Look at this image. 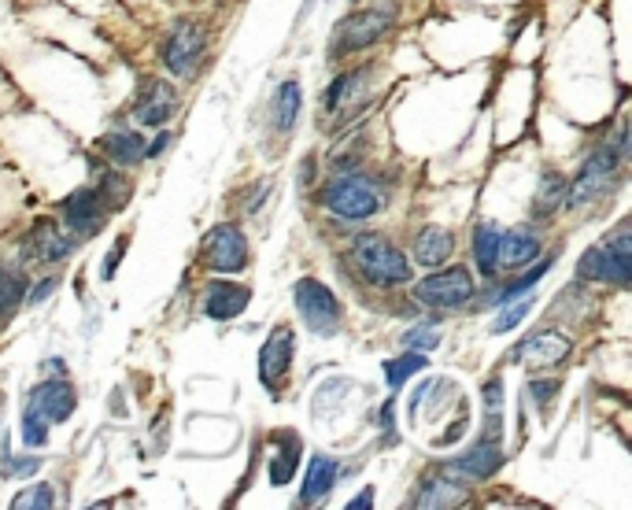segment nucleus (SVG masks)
Listing matches in <instances>:
<instances>
[{
    "label": "nucleus",
    "instance_id": "f3484780",
    "mask_svg": "<svg viewBox=\"0 0 632 510\" xmlns=\"http://www.w3.org/2000/svg\"><path fill=\"white\" fill-rule=\"evenodd\" d=\"M30 407H37L49 422H67V418L74 414V407H78V392H74L71 381L52 377V381L34 385V392H30Z\"/></svg>",
    "mask_w": 632,
    "mask_h": 510
},
{
    "label": "nucleus",
    "instance_id": "cd10ccee",
    "mask_svg": "<svg viewBox=\"0 0 632 510\" xmlns=\"http://www.w3.org/2000/svg\"><path fill=\"white\" fill-rule=\"evenodd\" d=\"M23 300H26L23 270L0 267V322H8V318L19 311V304H23Z\"/></svg>",
    "mask_w": 632,
    "mask_h": 510
},
{
    "label": "nucleus",
    "instance_id": "6e6552de",
    "mask_svg": "<svg viewBox=\"0 0 632 510\" xmlns=\"http://www.w3.org/2000/svg\"><path fill=\"white\" fill-rule=\"evenodd\" d=\"M414 296L429 307H462L474 296V278L466 267H437L429 278L418 281Z\"/></svg>",
    "mask_w": 632,
    "mask_h": 510
},
{
    "label": "nucleus",
    "instance_id": "79ce46f5",
    "mask_svg": "<svg viewBox=\"0 0 632 510\" xmlns=\"http://www.w3.org/2000/svg\"><path fill=\"white\" fill-rule=\"evenodd\" d=\"M363 507H374V488H366L363 496L352 499V503H348V510H363Z\"/></svg>",
    "mask_w": 632,
    "mask_h": 510
},
{
    "label": "nucleus",
    "instance_id": "aec40b11",
    "mask_svg": "<svg viewBox=\"0 0 632 510\" xmlns=\"http://www.w3.org/2000/svg\"><path fill=\"white\" fill-rule=\"evenodd\" d=\"M337 477H341V470H337V462L329 459V455H311L307 477H304V492H300V507H318V503L333 492Z\"/></svg>",
    "mask_w": 632,
    "mask_h": 510
},
{
    "label": "nucleus",
    "instance_id": "9b49d317",
    "mask_svg": "<svg viewBox=\"0 0 632 510\" xmlns=\"http://www.w3.org/2000/svg\"><path fill=\"white\" fill-rule=\"evenodd\" d=\"M104 219H108V207H104L97 189H74V193L63 200V222H67L74 241L93 237V233L104 226Z\"/></svg>",
    "mask_w": 632,
    "mask_h": 510
},
{
    "label": "nucleus",
    "instance_id": "0eeeda50",
    "mask_svg": "<svg viewBox=\"0 0 632 510\" xmlns=\"http://www.w3.org/2000/svg\"><path fill=\"white\" fill-rule=\"evenodd\" d=\"M292 300H296V311L304 318V326L318 337H333L341 329V304L329 285H322L318 278H300L296 289H292Z\"/></svg>",
    "mask_w": 632,
    "mask_h": 510
},
{
    "label": "nucleus",
    "instance_id": "1a4fd4ad",
    "mask_svg": "<svg viewBox=\"0 0 632 510\" xmlns=\"http://www.w3.org/2000/svg\"><path fill=\"white\" fill-rule=\"evenodd\" d=\"M366 108V67L341 74L322 97V122L326 126H344Z\"/></svg>",
    "mask_w": 632,
    "mask_h": 510
},
{
    "label": "nucleus",
    "instance_id": "e433bc0d",
    "mask_svg": "<svg viewBox=\"0 0 632 510\" xmlns=\"http://www.w3.org/2000/svg\"><path fill=\"white\" fill-rule=\"evenodd\" d=\"M403 344H407V348H437V333L414 329V333H407V337H403Z\"/></svg>",
    "mask_w": 632,
    "mask_h": 510
},
{
    "label": "nucleus",
    "instance_id": "423d86ee",
    "mask_svg": "<svg viewBox=\"0 0 632 510\" xmlns=\"http://www.w3.org/2000/svg\"><path fill=\"white\" fill-rule=\"evenodd\" d=\"M392 23H396V12L392 8H366V12H352L348 19H341V26L329 37V56H352V52H363L370 45H377L381 37L389 34Z\"/></svg>",
    "mask_w": 632,
    "mask_h": 510
},
{
    "label": "nucleus",
    "instance_id": "a19ab883",
    "mask_svg": "<svg viewBox=\"0 0 632 510\" xmlns=\"http://www.w3.org/2000/svg\"><path fill=\"white\" fill-rule=\"evenodd\" d=\"M167 145H171V134H159L156 141L145 148V156H159V152H167Z\"/></svg>",
    "mask_w": 632,
    "mask_h": 510
},
{
    "label": "nucleus",
    "instance_id": "c756f323",
    "mask_svg": "<svg viewBox=\"0 0 632 510\" xmlns=\"http://www.w3.org/2000/svg\"><path fill=\"white\" fill-rule=\"evenodd\" d=\"M93 189H97L100 200H104L108 207H122L126 200H130V182L122 178L119 170H104V167H100L97 170V185H93Z\"/></svg>",
    "mask_w": 632,
    "mask_h": 510
},
{
    "label": "nucleus",
    "instance_id": "2eb2a0df",
    "mask_svg": "<svg viewBox=\"0 0 632 510\" xmlns=\"http://www.w3.org/2000/svg\"><path fill=\"white\" fill-rule=\"evenodd\" d=\"M570 352H573V344L562 337V333L540 329V333H533L529 340H522L507 359H511V363H529V366H559L570 359Z\"/></svg>",
    "mask_w": 632,
    "mask_h": 510
},
{
    "label": "nucleus",
    "instance_id": "393cba45",
    "mask_svg": "<svg viewBox=\"0 0 632 510\" xmlns=\"http://www.w3.org/2000/svg\"><path fill=\"white\" fill-rule=\"evenodd\" d=\"M100 148H104L119 167H137V163L145 159L148 145H145V137L130 130V134H108L104 141H100Z\"/></svg>",
    "mask_w": 632,
    "mask_h": 510
},
{
    "label": "nucleus",
    "instance_id": "20e7f679",
    "mask_svg": "<svg viewBox=\"0 0 632 510\" xmlns=\"http://www.w3.org/2000/svg\"><path fill=\"white\" fill-rule=\"evenodd\" d=\"M322 204L341 215L348 222H366L374 219L377 211L385 207V196L370 178H359V174H344V178H333L322 193Z\"/></svg>",
    "mask_w": 632,
    "mask_h": 510
},
{
    "label": "nucleus",
    "instance_id": "5701e85b",
    "mask_svg": "<svg viewBox=\"0 0 632 510\" xmlns=\"http://www.w3.org/2000/svg\"><path fill=\"white\" fill-rule=\"evenodd\" d=\"M274 444L281 451H274V459H270V481L274 485H289L296 477V466H300V440H296L292 429H281V433H274Z\"/></svg>",
    "mask_w": 632,
    "mask_h": 510
},
{
    "label": "nucleus",
    "instance_id": "4468645a",
    "mask_svg": "<svg viewBox=\"0 0 632 510\" xmlns=\"http://www.w3.org/2000/svg\"><path fill=\"white\" fill-rule=\"evenodd\" d=\"M292 352H296V337H292L289 326H278L267 337L263 352H259V381L267 385L270 396H278V381L289 374Z\"/></svg>",
    "mask_w": 632,
    "mask_h": 510
},
{
    "label": "nucleus",
    "instance_id": "c9c22d12",
    "mask_svg": "<svg viewBox=\"0 0 632 510\" xmlns=\"http://www.w3.org/2000/svg\"><path fill=\"white\" fill-rule=\"evenodd\" d=\"M529 311H533V304H529V300H522L518 307H507V311L499 315V322H492V333H507V329H514L525 315H529Z\"/></svg>",
    "mask_w": 632,
    "mask_h": 510
},
{
    "label": "nucleus",
    "instance_id": "a211bd4d",
    "mask_svg": "<svg viewBox=\"0 0 632 510\" xmlns=\"http://www.w3.org/2000/svg\"><path fill=\"white\" fill-rule=\"evenodd\" d=\"M248 300H252V289H244L237 281H215V285H207L204 315L211 322H233L248 307Z\"/></svg>",
    "mask_w": 632,
    "mask_h": 510
},
{
    "label": "nucleus",
    "instance_id": "7ed1b4c3",
    "mask_svg": "<svg viewBox=\"0 0 632 510\" xmlns=\"http://www.w3.org/2000/svg\"><path fill=\"white\" fill-rule=\"evenodd\" d=\"M577 274L584 281H603V285H614V289H625L632 278V237H629V222H621L618 230L610 233L607 241L588 248L577 263Z\"/></svg>",
    "mask_w": 632,
    "mask_h": 510
},
{
    "label": "nucleus",
    "instance_id": "473e14b6",
    "mask_svg": "<svg viewBox=\"0 0 632 510\" xmlns=\"http://www.w3.org/2000/svg\"><path fill=\"white\" fill-rule=\"evenodd\" d=\"M418 370H426V355L403 352L396 363H389V389H403V385H407V377L418 374Z\"/></svg>",
    "mask_w": 632,
    "mask_h": 510
},
{
    "label": "nucleus",
    "instance_id": "58836bf2",
    "mask_svg": "<svg viewBox=\"0 0 632 510\" xmlns=\"http://www.w3.org/2000/svg\"><path fill=\"white\" fill-rule=\"evenodd\" d=\"M52 289H56V278H45L41 285H34L30 300H34V304H41V300H49V296H52Z\"/></svg>",
    "mask_w": 632,
    "mask_h": 510
},
{
    "label": "nucleus",
    "instance_id": "ea45409f",
    "mask_svg": "<svg viewBox=\"0 0 632 510\" xmlns=\"http://www.w3.org/2000/svg\"><path fill=\"white\" fill-rule=\"evenodd\" d=\"M122 248H126V237H122L115 248H111V255H108V267H104V278H111L115 274V267H119V259H122Z\"/></svg>",
    "mask_w": 632,
    "mask_h": 510
},
{
    "label": "nucleus",
    "instance_id": "c85d7f7f",
    "mask_svg": "<svg viewBox=\"0 0 632 510\" xmlns=\"http://www.w3.org/2000/svg\"><path fill=\"white\" fill-rule=\"evenodd\" d=\"M300 119V82H285L278 89V100H274V126H278L281 134H289L292 126Z\"/></svg>",
    "mask_w": 632,
    "mask_h": 510
},
{
    "label": "nucleus",
    "instance_id": "72a5a7b5",
    "mask_svg": "<svg viewBox=\"0 0 632 510\" xmlns=\"http://www.w3.org/2000/svg\"><path fill=\"white\" fill-rule=\"evenodd\" d=\"M15 510H49L56 507V488L52 485H34L26 488V492H19V496L12 499Z\"/></svg>",
    "mask_w": 632,
    "mask_h": 510
},
{
    "label": "nucleus",
    "instance_id": "9d476101",
    "mask_svg": "<svg viewBox=\"0 0 632 510\" xmlns=\"http://www.w3.org/2000/svg\"><path fill=\"white\" fill-rule=\"evenodd\" d=\"M200 255H204L207 267L219 270V274H241L248 267V241L233 222H222L204 237Z\"/></svg>",
    "mask_w": 632,
    "mask_h": 510
},
{
    "label": "nucleus",
    "instance_id": "7c9ffc66",
    "mask_svg": "<svg viewBox=\"0 0 632 510\" xmlns=\"http://www.w3.org/2000/svg\"><path fill=\"white\" fill-rule=\"evenodd\" d=\"M551 267H555V255H547L544 263H533V267L525 270L522 278H518V281H511V285H507V289L499 292V296H496V304H511L514 296H525V292L533 289L536 281L544 278V274H547V270H551Z\"/></svg>",
    "mask_w": 632,
    "mask_h": 510
},
{
    "label": "nucleus",
    "instance_id": "2f4dec72",
    "mask_svg": "<svg viewBox=\"0 0 632 510\" xmlns=\"http://www.w3.org/2000/svg\"><path fill=\"white\" fill-rule=\"evenodd\" d=\"M23 440L30 448H45V440H49V418L37 411V407H30V403H26L23 411Z\"/></svg>",
    "mask_w": 632,
    "mask_h": 510
},
{
    "label": "nucleus",
    "instance_id": "f03ea898",
    "mask_svg": "<svg viewBox=\"0 0 632 510\" xmlns=\"http://www.w3.org/2000/svg\"><path fill=\"white\" fill-rule=\"evenodd\" d=\"M625 152H629V126H621L614 141H603V148H596L592 156L584 159V167L577 170L573 185H566V204L577 207L603 196V189L618 178V167H621V159H625Z\"/></svg>",
    "mask_w": 632,
    "mask_h": 510
},
{
    "label": "nucleus",
    "instance_id": "ddd939ff",
    "mask_svg": "<svg viewBox=\"0 0 632 510\" xmlns=\"http://www.w3.org/2000/svg\"><path fill=\"white\" fill-rule=\"evenodd\" d=\"M134 115L141 126H167L178 115V89L159 78H145L134 100Z\"/></svg>",
    "mask_w": 632,
    "mask_h": 510
},
{
    "label": "nucleus",
    "instance_id": "4be33fe9",
    "mask_svg": "<svg viewBox=\"0 0 632 510\" xmlns=\"http://www.w3.org/2000/svg\"><path fill=\"white\" fill-rule=\"evenodd\" d=\"M455 503H462V485H455V477L444 466L426 477V485L414 499V507H455Z\"/></svg>",
    "mask_w": 632,
    "mask_h": 510
},
{
    "label": "nucleus",
    "instance_id": "39448f33",
    "mask_svg": "<svg viewBox=\"0 0 632 510\" xmlns=\"http://www.w3.org/2000/svg\"><path fill=\"white\" fill-rule=\"evenodd\" d=\"M163 67L174 74V78H196L200 67L207 60V30L204 23H196V19H178L171 26V34L163 41Z\"/></svg>",
    "mask_w": 632,
    "mask_h": 510
},
{
    "label": "nucleus",
    "instance_id": "412c9836",
    "mask_svg": "<svg viewBox=\"0 0 632 510\" xmlns=\"http://www.w3.org/2000/svg\"><path fill=\"white\" fill-rule=\"evenodd\" d=\"M451 252H455V237L448 230H440V226H422L418 237H414V263H422L429 270L444 267Z\"/></svg>",
    "mask_w": 632,
    "mask_h": 510
},
{
    "label": "nucleus",
    "instance_id": "6ab92c4d",
    "mask_svg": "<svg viewBox=\"0 0 632 510\" xmlns=\"http://www.w3.org/2000/svg\"><path fill=\"white\" fill-rule=\"evenodd\" d=\"M533 259H540V237L533 230H507L499 233L496 263L507 270H525Z\"/></svg>",
    "mask_w": 632,
    "mask_h": 510
},
{
    "label": "nucleus",
    "instance_id": "f704fd0d",
    "mask_svg": "<svg viewBox=\"0 0 632 510\" xmlns=\"http://www.w3.org/2000/svg\"><path fill=\"white\" fill-rule=\"evenodd\" d=\"M41 459L34 455H12V459H4V477H34Z\"/></svg>",
    "mask_w": 632,
    "mask_h": 510
},
{
    "label": "nucleus",
    "instance_id": "f8f14e48",
    "mask_svg": "<svg viewBox=\"0 0 632 510\" xmlns=\"http://www.w3.org/2000/svg\"><path fill=\"white\" fill-rule=\"evenodd\" d=\"M78 248L71 233H63L52 219H41L23 241V263H63Z\"/></svg>",
    "mask_w": 632,
    "mask_h": 510
},
{
    "label": "nucleus",
    "instance_id": "4c0bfd02",
    "mask_svg": "<svg viewBox=\"0 0 632 510\" xmlns=\"http://www.w3.org/2000/svg\"><path fill=\"white\" fill-rule=\"evenodd\" d=\"M529 392H533V396H536V403H540V407H544V403L551 400V396H555V392H559V381H533V385H529Z\"/></svg>",
    "mask_w": 632,
    "mask_h": 510
},
{
    "label": "nucleus",
    "instance_id": "f257e3e1",
    "mask_svg": "<svg viewBox=\"0 0 632 510\" xmlns=\"http://www.w3.org/2000/svg\"><path fill=\"white\" fill-rule=\"evenodd\" d=\"M352 259L355 267L363 270L366 281H374V285H407L414 274L411 259L389 241V237H381V233H359L352 241Z\"/></svg>",
    "mask_w": 632,
    "mask_h": 510
},
{
    "label": "nucleus",
    "instance_id": "a878e982",
    "mask_svg": "<svg viewBox=\"0 0 632 510\" xmlns=\"http://www.w3.org/2000/svg\"><path fill=\"white\" fill-rule=\"evenodd\" d=\"M481 403H485V440L499 444L503 440V377H492L481 389Z\"/></svg>",
    "mask_w": 632,
    "mask_h": 510
},
{
    "label": "nucleus",
    "instance_id": "dca6fc26",
    "mask_svg": "<svg viewBox=\"0 0 632 510\" xmlns=\"http://www.w3.org/2000/svg\"><path fill=\"white\" fill-rule=\"evenodd\" d=\"M440 466L451 477H462V481H485V477H492L503 466V448L492 444V440H481L470 451H462V455H455L451 462H440Z\"/></svg>",
    "mask_w": 632,
    "mask_h": 510
},
{
    "label": "nucleus",
    "instance_id": "b1692460",
    "mask_svg": "<svg viewBox=\"0 0 632 510\" xmlns=\"http://www.w3.org/2000/svg\"><path fill=\"white\" fill-rule=\"evenodd\" d=\"M562 204H566V178H562L559 170H544L540 189H536V200H533V215L536 219H551Z\"/></svg>",
    "mask_w": 632,
    "mask_h": 510
},
{
    "label": "nucleus",
    "instance_id": "bb28decb",
    "mask_svg": "<svg viewBox=\"0 0 632 510\" xmlns=\"http://www.w3.org/2000/svg\"><path fill=\"white\" fill-rule=\"evenodd\" d=\"M496 252H499V230L492 226V222H481V226L474 230V263L485 278H492V274L499 270Z\"/></svg>",
    "mask_w": 632,
    "mask_h": 510
}]
</instances>
